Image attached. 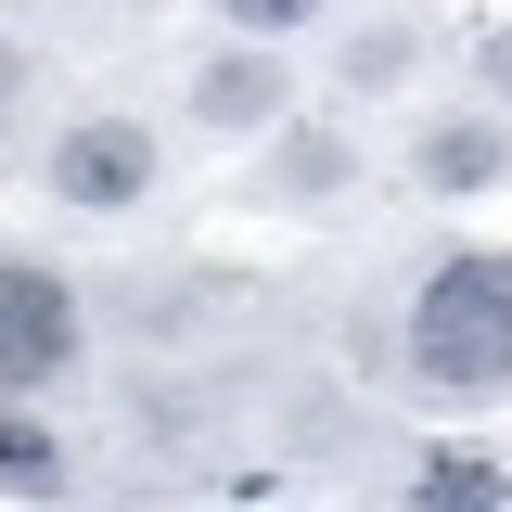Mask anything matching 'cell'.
I'll list each match as a JSON object with an SVG mask.
<instances>
[{
  "label": "cell",
  "mask_w": 512,
  "mask_h": 512,
  "mask_svg": "<svg viewBox=\"0 0 512 512\" xmlns=\"http://www.w3.org/2000/svg\"><path fill=\"white\" fill-rule=\"evenodd\" d=\"M52 192H64V205H90V218L141 205V192H154V128H141V116H77V128L52 141Z\"/></svg>",
  "instance_id": "3"
},
{
  "label": "cell",
  "mask_w": 512,
  "mask_h": 512,
  "mask_svg": "<svg viewBox=\"0 0 512 512\" xmlns=\"http://www.w3.org/2000/svg\"><path fill=\"white\" fill-rule=\"evenodd\" d=\"M500 500H512V487L487 474V461H436V474L410 487V512H500Z\"/></svg>",
  "instance_id": "7"
},
{
  "label": "cell",
  "mask_w": 512,
  "mask_h": 512,
  "mask_svg": "<svg viewBox=\"0 0 512 512\" xmlns=\"http://www.w3.org/2000/svg\"><path fill=\"white\" fill-rule=\"evenodd\" d=\"M410 384L423 397H512V256L474 244L410 295Z\"/></svg>",
  "instance_id": "1"
},
{
  "label": "cell",
  "mask_w": 512,
  "mask_h": 512,
  "mask_svg": "<svg viewBox=\"0 0 512 512\" xmlns=\"http://www.w3.org/2000/svg\"><path fill=\"white\" fill-rule=\"evenodd\" d=\"M410 167H423V192H487V180H512V141L487 116H436L410 141Z\"/></svg>",
  "instance_id": "4"
},
{
  "label": "cell",
  "mask_w": 512,
  "mask_h": 512,
  "mask_svg": "<svg viewBox=\"0 0 512 512\" xmlns=\"http://www.w3.org/2000/svg\"><path fill=\"white\" fill-rule=\"evenodd\" d=\"M308 0H231V39H295Z\"/></svg>",
  "instance_id": "10"
},
{
  "label": "cell",
  "mask_w": 512,
  "mask_h": 512,
  "mask_svg": "<svg viewBox=\"0 0 512 512\" xmlns=\"http://www.w3.org/2000/svg\"><path fill=\"white\" fill-rule=\"evenodd\" d=\"M192 116H205V128H269V116H282V64H269V52H218L205 77H192Z\"/></svg>",
  "instance_id": "5"
},
{
  "label": "cell",
  "mask_w": 512,
  "mask_h": 512,
  "mask_svg": "<svg viewBox=\"0 0 512 512\" xmlns=\"http://www.w3.org/2000/svg\"><path fill=\"white\" fill-rule=\"evenodd\" d=\"M474 64H487V90H512V26H487V52H474Z\"/></svg>",
  "instance_id": "11"
},
{
  "label": "cell",
  "mask_w": 512,
  "mask_h": 512,
  "mask_svg": "<svg viewBox=\"0 0 512 512\" xmlns=\"http://www.w3.org/2000/svg\"><path fill=\"white\" fill-rule=\"evenodd\" d=\"M13 90H26V52H13V39H0V103H13Z\"/></svg>",
  "instance_id": "12"
},
{
  "label": "cell",
  "mask_w": 512,
  "mask_h": 512,
  "mask_svg": "<svg viewBox=\"0 0 512 512\" xmlns=\"http://www.w3.org/2000/svg\"><path fill=\"white\" fill-rule=\"evenodd\" d=\"M0 487H26V500H52V487H64V448H52V423L0 410Z\"/></svg>",
  "instance_id": "6"
},
{
  "label": "cell",
  "mask_w": 512,
  "mask_h": 512,
  "mask_svg": "<svg viewBox=\"0 0 512 512\" xmlns=\"http://www.w3.org/2000/svg\"><path fill=\"white\" fill-rule=\"evenodd\" d=\"M269 180H282V192H333L346 167H333V141H320V128H282V167H269Z\"/></svg>",
  "instance_id": "9"
},
{
  "label": "cell",
  "mask_w": 512,
  "mask_h": 512,
  "mask_svg": "<svg viewBox=\"0 0 512 512\" xmlns=\"http://www.w3.org/2000/svg\"><path fill=\"white\" fill-rule=\"evenodd\" d=\"M410 52H423V39H410V26L384 13V26H359V39H346V77H359V90H384V77H397Z\"/></svg>",
  "instance_id": "8"
},
{
  "label": "cell",
  "mask_w": 512,
  "mask_h": 512,
  "mask_svg": "<svg viewBox=\"0 0 512 512\" xmlns=\"http://www.w3.org/2000/svg\"><path fill=\"white\" fill-rule=\"evenodd\" d=\"M64 359H77V295H64L39 256H0V410L39 397Z\"/></svg>",
  "instance_id": "2"
}]
</instances>
